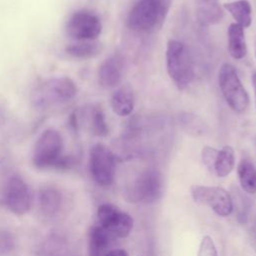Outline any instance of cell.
Masks as SVG:
<instances>
[{
    "label": "cell",
    "instance_id": "cell-1",
    "mask_svg": "<svg viewBox=\"0 0 256 256\" xmlns=\"http://www.w3.org/2000/svg\"><path fill=\"white\" fill-rule=\"evenodd\" d=\"M173 0H138L129 11L127 26L138 33H155L165 22Z\"/></svg>",
    "mask_w": 256,
    "mask_h": 256
},
{
    "label": "cell",
    "instance_id": "cell-2",
    "mask_svg": "<svg viewBox=\"0 0 256 256\" xmlns=\"http://www.w3.org/2000/svg\"><path fill=\"white\" fill-rule=\"evenodd\" d=\"M63 138L53 128L45 129L37 138L32 152V163L36 168L65 169L72 165V159L62 155Z\"/></svg>",
    "mask_w": 256,
    "mask_h": 256
},
{
    "label": "cell",
    "instance_id": "cell-3",
    "mask_svg": "<svg viewBox=\"0 0 256 256\" xmlns=\"http://www.w3.org/2000/svg\"><path fill=\"white\" fill-rule=\"evenodd\" d=\"M77 85L70 77H51L33 89L31 103L37 109H47L71 101L77 95Z\"/></svg>",
    "mask_w": 256,
    "mask_h": 256
},
{
    "label": "cell",
    "instance_id": "cell-4",
    "mask_svg": "<svg viewBox=\"0 0 256 256\" xmlns=\"http://www.w3.org/2000/svg\"><path fill=\"white\" fill-rule=\"evenodd\" d=\"M166 66L170 79L179 90H184L194 78L192 57L186 45L171 39L166 47Z\"/></svg>",
    "mask_w": 256,
    "mask_h": 256
},
{
    "label": "cell",
    "instance_id": "cell-5",
    "mask_svg": "<svg viewBox=\"0 0 256 256\" xmlns=\"http://www.w3.org/2000/svg\"><path fill=\"white\" fill-rule=\"evenodd\" d=\"M218 83L229 107L236 113L244 112L249 105V96L242 85L235 67L224 63L218 73Z\"/></svg>",
    "mask_w": 256,
    "mask_h": 256
},
{
    "label": "cell",
    "instance_id": "cell-6",
    "mask_svg": "<svg viewBox=\"0 0 256 256\" xmlns=\"http://www.w3.org/2000/svg\"><path fill=\"white\" fill-rule=\"evenodd\" d=\"M89 169L94 182L101 187L110 186L115 177L116 156L102 143L93 145L89 152Z\"/></svg>",
    "mask_w": 256,
    "mask_h": 256
},
{
    "label": "cell",
    "instance_id": "cell-7",
    "mask_svg": "<svg viewBox=\"0 0 256 256\" xmlns=\"http://www.w3.org/2000/svg\"><path fill=\"white\" fill-rule=\"evenodd\" d=\"M67 35L74 41L96 40L102 32L100 18L91 11L77 10L66 21Z\"/></svg>",
    "mask_w": 256,
    "mask_h": 256
},
{
    "label": "cell",
    "instance_id": "cell-8",
    "mask_svg": "<svg viewBox=\"0 0 256 256\" xmlns=\"http://www.w3.org/2000/svg\"><path fill=\"white\" fill-rule=\"evenodd\" d=\"M2 202L15 215L22 216L28 213L32 205V195L28 184L20 176H11L4 185Z\"/></svg>",
    "mask_w": 256,
    "mask_h": 256
},
{
    "label": "cell",
    "instance_id": "cell-9",
    "mask_svg": "<svg viewBox=\"0 0 256 256\" xmlns=\"http://www.w3.org/2000/svg\"><path fill=\"white\" fill-rule=\"evenodd\" d=\"M97 218L99 225L114 237L125 238L133 229L132 217L110 203H104L98 207Z\"/></svg>",
    "mask_w": 256,
    "mask_h": 256
},
{
    "label": "cell",
    "instance_id": "cell-10",
    "mask_svg": "<svg viewBox=\"0 0 256 256\" xmlns=\"http://www.w3.org/2000/svg\"><path fill=\"white\" fill-rule=\"evenodd\" d=\"M191 194L196 203L209 206L219 216L226 217L233 210L232 198L222 187L195 185L191 188Z\"/></svg>",
    "mask_w": 256,
    "mask_h": 256
},
{
    "label": "cell",
    "instance_id": "cell-11",
    "mask_svg": "<svg viewBox=\"0 0 256 256\" xmlns=\"http://www.w3.org/2000/svg\"><path fill=\"white\" fill-rule=\"evenodd\" d=\"M162 192V177L158 170L150 168L143 171L135 180L131 196L134 200L150 203L157 200Z\"/></svg>",
    "mask_w": 256,
    "mask_h": 256
},
{
    "label": "cell",
    "instance_id": "cell-12",
    "mask_svg": "<svg viewBox=\"0 0 256 256\" xmlns=\"http://www.w3.org/2000/svg\"><path fill=\"white\" fill-rule=\"evenodd\" d=\"M124 69L123 57L120 54H113L106 58L98 68V83L105 89L116 87L122 79Z\"/></svg>",
    "mask_w": 256,
    "mask_h": 256
},
{
    "label": "cell",
    "instance_id": "cell-13",
    "mask_svg": "<svg viewBox=\"0 0 256 256\" xmlns=\"http://www.w3.org/2000/svg\"><path fill=\"white\" fill-rule=\"evenodd\" d=\"M196 18L200 25L208 27L219 23L224 12L220 7L218 0H195Z\"/></svg>",
    "mask_w": 256,
    "mask_h": 256
},
{
    "label": "cell",
    "instance_id": "cell-14",
    "mask_svg": "<svg viewBox=\"0 0 256 256\" xmlns=\"http://www.w3.org/2000/svg\"><path fill=\"white\" fill-rule=\"evenodd\" d=\"M227 40L230 56L236 60L242 59L247 53L244 28L237 23L230 24L227 31Z\"/></svg>",
    "mask_w": 256,
    "mask_h": 256
},
{
    "label": "cell",
    "instance_id": "cell-15",
    "mask_svg": "<svg viewBox=\"0 0 256 256\" xmlns=\"http://www.w3.org/2000/svg\"><path fill=\"white\" fill-rule=\"evenodd\" d=\"M111 107L118 116H128L134 108V94L130 86L123 85L114 91L111 97Z\"/></svg>",
    "mask_w": 256,
    "mask_h": 256
},
{
    "label": "cell",
    "instance_id": "cell-16",
    "mask_svg": "<svg viewBox=\"0 0 256 256\" xmlns=\"http://www.w3.org/2000/svg\"><path fill=\"white\" fill-rule=\"evenodd\" d=\"M111 235L100 225L92 226L88 231L89 256H104L110 244Z\"/></svg>",
    "mask_w": 256,
    "mask_h": 256
},
{
    "label": "cell",
    "instance_id": "cell-17",
    "mask_svg": "<svg viewBox=\"0 0 256 256\" xmlns=\"http://www.w3.org/2000/svg\"><path fill=\"white\" fill-rule=\"evenodd\" d=\"M68 55L76 59H90L99 55L103 50L101 42L92 41H74L65 48Z\"/></svg>",
    "mask_w": 256,
    "mask_h": 256
},
{
    "label": "cell",
    "instance_id": "cell-18",
    "mask_svg": "<svg viewBox=\"0 0 256 256\" xmlns=\"http://www.w3.org/2000/svg\"><path fill=\"white\" fill-rule=\"evenodd\" d=\"M62 205V195L54 187H43L39 191V207L45 216L55 215Z\"/></svg>",
    "mask_w": 256,
    "mask_h": 256
},
{
    "label": "cell",
    "instance_id": "cell-19",
    "mask_svg": "<svg viewBox=\"0 0 256 256\" xmlns=\"http://www.w3.org/2000/svg\"><path fill=\"white\" fill-rule=\"evenodd\" d=\"M224 9L227 10L234 18L237 24L243 28L249 27L252 22V10L251 5L247 0H237L228 2L223 5Z\"/></svg>",
    "mask_w": 256,
    "mask_h": 256
},
{
    "label": "cell",
    "instance_id": "cell-20",
    "mask_svg": "<svg viewBox=\"0 0 256 256\" xmlns=\"http://www.w3.org/2000/svg\"><path fill=\"white\" fill-rule=\"evenodd\" d=\"M241 188L250 194L256 193V167L248 159H242L237 167Z\"/></svg>",
    "mask_w": 256,
    "mask_h": 256
},
{
    "label": "cell",
    "instance_id": "cell-21",
    "mask_svg": "<svg viewBox=\"0 0 256 256\" xmlns=\"http://www.w3.org/2000/svg\"><path fill=\"white\" fill-rule=\"evenodd\" d=\"M235 165V153L234 149L226 145L221 150L218 151L215 164H214V173L218 177H226L233 170Z\"/></svg>",
    "mask_w": 256,
    "mask_h": 256
},
{
    "label": "cell",
    "instance_id": "cell-22",
    "mask_svg": "<svg viewBox=\"0 0 256 256\" xmlns=\"http://www.w3.org/2000/svg\"><path fill=\"white\" fill-rule=\"evenodd\" d=\"M179 119L182 127L189 133L198 135V134H202L205 131V128H206L205 123L198 116L194 114L183 113L181 114Z\"/></svg>",
    "mask_w": 256,
    "mask_h": 256
},
{
    "label": "cell",
    "instance_id": "cell-23",
    "mask_svg": "<svg viewBox=\"0 0 256 256\" xmlns=\"http://www.w3.org/2000/svg\"><path fill=\"white\" fill-rule=\"evenodd\" d=\"M91 128L93 133L100 137H104L109 133V129L105 120V115L100 107H95L92 110Z\"/></svg>",
    "mask_w": 256,
    "mask_h": 256
},
{
    "label": "cell",
    "instance_id": "cell-24",
    "mask_svg": "<svg viewBox=\"0 0 256 256\" xmlns=\"http://www.w3.org/2000/svg\"><path fill=\"white\" fill-rule=\"evenodd\" d=\"M15 248L14 236L7 230L0 229V256L10 254Z\"/></svg>",
    "mask_w": 256,
    "mask_h": 256
},
{
    "label": "cell",
    "instance_id": "cell-25",
    "mask_svg": "<svg viewBox=\"0 0 256 256\" xmlns=\"http://www.w3.org/2000/svg\"><path fill=\"white\" fill-rule=\"evenodd\" d=\"M197 256H218L216 246L210 236L206 235L202 238Z\"/></svg>",
    "mask_w": 256,
    "mask_h": 256
},
{
    "label": "cell",
    "instance_id": "cell-26",
    "mask_svg": "<svg viewBox=\"0 0 256 256\" xmlns=\"http://www.w3.org/2000/svg\"><path fill=\"white\" fill-rule=\"evenodd\" d=\"M217 153H218V150L209 146H205L202 149V154H201L202 161L210 172H214V164H215Z\"/></svg>",
    "mask_w": 256,
    "mask_h": 256
},
{
    "label": "cell",
    "instance_id": "cell-27",
    "mask_svg": "<svg viewBox=\"0 0 256 256\" xmlns=\"http://www.w3.org/2000/svg\"><path fill=\"white\" fill-rule=\"evenodd\" d=\"M8 121V107L5 101L0 99V128L5 126Z\"/></svg>",
    "mask_w": 256,
    "mask_h": 256
},
{
    "label": "cell",
    "instance_id": "cell-28",
    "mask_svg": "<svg viewBox=\"0 0 256 256\" xmlns=\"http://www.w3.org/2000/svg\"><path fill=\"white\" fill-rule=\"evenodd\" d=\"M104 256H129L128 253L123 249H114L106 253Z\"/></svg>",
    "mask_w": 256,
    "mask_h": 256
},
{
    "label": "cell",
    "instance_id": "cell-29",
    "mask_svg": "<svg viewBox=\"0 0 256 256\" xmlns=\"http://www.w3.org/2000/svg\"><path fill=\"white\" fill-rule=\"evenodd\" d=\"M252 83H253V88H254V94H255V103H256V72L252 76Z\"/></svg>",
    "mask_w": 256,
    "mask_h": 256
}]
</instances>
